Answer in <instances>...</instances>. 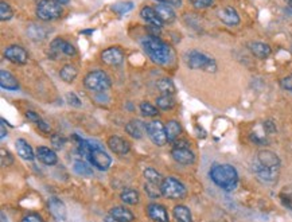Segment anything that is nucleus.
<instances>
[{"mask_svg": "<svg viewBox=\"0 0 292 222\" xmlns=\"http://www.w3.org/2000/svg\"><path fill=\"white\" fill-rule=\"evenodd\" d=\"M253 171L256 174V176L261 182L264 183H275L279 178V170H273V168H267L263 167V166H259V164H253Z\"/></svg>", "mask_w": 292, "mask_h": 222, "instance_id": "obj_15", "label": "nucleus"}, {"mask_svg": "<svg viewBox=\"0 0 292 222\" xmlns=\"http://www.w3.org/2000/svg\"><path fill=\"white\" fill-rule=\"evenodd\" d=\"M156 86H158V89H159L163 94L175 93V86H174V84H172V81L170 78H162V80L156 84Z\"/></svg>", "mask_w": 292, "mask_h": 222, "instance_id": "obj_33", "label": "nucleus"}, {"mask_svg": "<svg viewBox=\"0 0 292 222\" xmlns=\"http://www.w3.org/2000/svg\"><path fill=\"white\" fill-rule=\"evenodd\" d=\"M285 3H287L289 8H292V0H285Z\"/></svg>", "mask_w": 292, "mask_h": 222, "instance_id": "obj_54", "label": "nucleus"}, {"mask_svg": "<svg viewBox=\"0 0 292 222\" xmlns=\"http://www.w3.org/2000/svg\"><path fill=\"white\" fill-rule=\"evenodd\" d=\"M156 105L162 110L172 109L175 106V100L172 97V94H162L160 97L156 98Z\"/></svg>", "mask_w": 292, "mask_h": 222, "instance_id": "obj_29", "label": "nucleus"}, {"mask_svg": "<svg viewBox=\"0 0 292 222\" xmlns=\"http://www.w3.org/2000/svg\"><path fill=\"white\" fill-rule=\"evenodd\" d=\"M172 214H174V218L176 219V222H193V215H191L190 209L185 206V205H178V206L174 207Z\"/></svg>", "mask_w": 292, "mask_h": 222, "instance_id": "obj_27", "label": "nucleus"}, {"mask_svg": "<svg viewBox=\"0 0 292 222\" xmlns=\"http://www.w3.org/2000/svg\"><path fill=\"white\" fill-rule=\"evenodd\" d=\"M76 47L69 43L67 41L62 38H55L50 43V49H49V58L58 59L61 55H67V57H73L76 55Z\"/></svg>", "mask_w": 292, "mask_h": 222, "instance_id": "obj_8", "label": "nucleus"}, {"mask_svg": "<svg viewBox=\"0 0 292 222\" xmlns=\"http://www.w3.org/2000/svg\"><path fill=\"white\" fill-rule=\"evenodd\" d=\"M280 86L284 90H288V92H292V74L284 77L280 81Z\"/></svg>", "mask_w": 292, "mask_h": 222, "instance_id": "obj_43", "label": "nucleus"}, {"mask_svg": "<svg viewBox=\"0 0 292 222\" xmlns=\"http://www.w3.org/2000/svg\"><path fill=\"white\" fill-rule=\"evenodd\" d=\"M111 217L117 222H132L135 219V215L123 206L113 207L111 210Z\"/></svg>", "mask_w": 292, "mask_h": 222, "instance_id": "obj_26", "label": "nucleus"}, {"mask_svg": "<svg viewBox=\"0 0 292 222\" xmlns=\"http://www.w3.org/2000/svg\"><path fill=\"white\" fill-rule=\"evenodd\" d=\"M180 132H182V127H180V124L178 121L176 120L168 121L167 125H166V133H167L168 141L174 143V141L179 137Z\"/></svg>", "mask_w": 292, "mask_h": 222, "instance_id": "obj_28", "label": "nucleus"}, {"mask_svg": "<svg viewBox=\"0 0 292 222\" xmlns=\"http://www.w3.org/2000/svg\"><path fill=\"white\" fill-rule=\"evenodd\" d=\"M66 100H67V102H69V105H71V106H77V108H80V106L82 105L81 100H80V98H78L74 93H67Z\"/></svg>", "mask_w": 292, "mask_h": 222, "instance_id": "obj_42", "label": "nucleus"}, {"mask_svg": "<svg viewBox=\"0 0 292 222\" xmlns=\"http://www.w3.org/2000/svg\"><path fill=\"white\" fill-rule=\"evenodd\" d=\"M264 128H265V131H268V132H275V131H276V128H275V125H273L272 121H265Z\"/></svg>", "mask_w": 292, "mask_h": 222, "instance_id": "obj_50", "label": "nucleus"}, {"mask_svg": "<svg viewBox=\"0 0 292 222\" xmlns=\"http://www.w3.org/2000/svg\"><path fill=\"white\" fill-rule=\"evenodd\" d=\"M156 2H159V3L163 4H168V6H174V7H179L180 4H182V0H156Z\"/></svg>", "mask_w": 292, "mask_h": 222, "instance_id": "obj_48", "label": "nucleus"}, {"mask_svg": "<svg viewBox=\"0 0 292 222\" xmlns=\"http://www.w3.org/2000/svg\"><path fill=\"white\" fill-rule=\"evenodd\" d=\"M49 210L55 218L59 219V221H65L67 217V211L65 203L58 198H51L49 201Z\"/></svg>", "mask_w": 292, "mask_h": 222, "instance_id": "obj_19", "label": "nucleus"}, {"mask_svg": "<svg viewBox=\"0 0 292 222\" xmlns=\"http://www.w3.org/2000/svg\"><path fill=\"white\" fill-rule=\"evenodd\" d=\"M185 62L193 70H203L207 73H214L217 71V62L210 55L201 53V51L191 50L187 51L185 55Z\"/></svg>", "mask_w": 292, "mask_h": 222, "instance_id": "obj_3", "label": "nucleus"}, {"mask_svg": "<svg viewBox=\"0 0 292 222\" xmlns=\"http://www.w3.org/2000/svg\"><path fill=\"white\" fill-rule=\"evenodd\" d=\"M15 147L16 151H18V155H19L22 159L32 160L35 158V154L32 151L31 145L28 144L24 139H18V140L15 141Z\"/></svg>", "mask_w": 292, "mask_h": 222, "instance_id": "obj_24", "label": "nucleus"}, {"mask_svg": "<svg viewBox=\"0 0 292 222\" xmlns=\"http://www.w3.org/2000/svg\"><path fill=\"white\" fill-rule=\"evenodd\" d=\"M27 32L30 38L34 39V41H42V39H45V36H46V31H45L42 27L35 26V24H32L31 27L27 30Z\"/></svg>", "mask_w": 292, "mask_h": 222, "instance_id": "obj_36", "label": "nucleus"}, {"mask_svg": "<svg viewBox=\"0 0 292 222\" xmlns=\"http://www.w3.org/2000/svg\"><path fill=\"white\" fill-rule=\"evenodd\" d=\"M144 178L145 180H147L148 183H152V184H162V182H163V178H162V175H160L159 172L156 171V170H154V168H147L144 171Z\"/></svg>", "mask_w": 292, "mask_h": 222, "instance_id": "obj_34", "label": "nucleus"}, {"mask_svg": "<svg viewBox=\"0 0 292 222\" xmlns=\"http://www.w3.org/2000/svg\"><path fill=\"white\" fill-rule=\"evenodd\" d=\"M51 144L55 150H61V148H63V145L66 144V139L58 133H54V135H51Z\"/></svg>", "mask_w": 292, "mask_h": 222, "instance_id": "obj_40", "label": "nucleus"}, {"mask_svg": "<svg viewBox=\"0 0 292 222\" xmlns=\"http://www.w3.org/2000/svg\"><path fill=\"white\" fill-rule=\"evenodd\" d=\"M141 46L152 62L158 65H166L172 58L171 47L156 35H148L141 39Z\"/></svg>", "mask_w": 292, "mask_h": 222, "instance_id": "obj_1", "label": "nucleus"}, {"mask_svg": "<svg viewBox=\"0 0 292 222\" xmlns=\"http://www.w3.org/2000/svg\"><path fill=\"white\" fill-rule=\"evenodd\" d=\"M121 201L127 205H136L140 201V195L137 193L136 190H133V189H127L121 193L120 195Z\"/></svg>", "mask_w": 292, "mask_h": 222, "instance_id": "obj_30", "label": "nucleus"}, {"mask_svg": "<svg viewBox=\"0 0 292 222\" xmlns=\"http://www.w3.org/2000/svg\"><path fill=\"white\" fill-rule=\"evenodd\" d=\"M0 129H2V135H0V137H2V139H4V137H6V135H7V131H6V128H4V123H2V127H0Z\"/></svg>", "mask_w": 292, "mask_h": 222, "instance_id": "obj_51", "label": "nucleus"}, {"mask_svg": "<svg viewBox=\"0 0 292 222\" xmlns=\"http://www.w3.org/2000/svg\"><path fill=\"white\" fill-rule=\"evenodd\" d=\"M140 112H141V115L145 117H155V116H158L159 110H158V108H155V106L152 105V104L144 101L140 104Z\"/></svg>", "mask_w": 292, "mask_h": 222, "instance_id": "obj_35", "label": "nucleus"}, {"mask_svg": "<svg viewBox=\"0 0 292 222\" xmlns=\"http://www.w3.org/2000/svg\"><path fill=\"white\" fill-rule=\"evenodd\" d=\"M217 16H218V19L221 20L222 23L226 24V26H230V27L240 24V15H238V12L236 11V8L229 7V6H228V7L220 8L218 12H217Z\"/></svg>", "mask_w": 292, "mask_h": 222, "instance_id": "obj_14", "label": "nucleus"}, {"mask_svg": "<svg viewBox=\"0 0 292 222\" xmlns=\"http://www.w3.org/2000/svg\"><path fill=\"white\" fill-rule=\"evenodd\" d=\"M62 6L55 3L54 0H41L36 6V16L41 20L50 22L62 16Z\"/></svg>", "mask_w": 292, "mask_h": 222, "instance_id": "obj_5", "label": "nucleus"}, {"mask_svg": "<svg viewBox=\"0 0 292 222\" xmlns=\"http://www.w3.org/2000/svg\"><path fill=\"white\" fill-rule=\"evenodd\" d=\"M101 61L108 66H119L124 62V51L119 46L108 47L101 53Z\"/></svg>", "mask_w": 292, "mask_h": 222, "instance_id": "obj_12", "label": "nucleus"}, {"mask_svg": "<svg viewBox=\"0 0 292 222\" xmlns=\"http://www.w3.org/2000/svg\"><path fill=\"white\" fill-rule=\"evenodd\" d=\"M39 127V128L42 129L43 132H50V125L47 124L46 121H43V120H41L38 123V124H36Z\"/></svg>", "mask_w": 292, "mask_h": 222, "instance_id": "obj_49", "label": "nucleus"}, {"mask_svg": "<svg viewBox=\"0 0 292 222\" xmlns=\"http://www.w3.org/2000/svg\"><path fill=\"white\" fill-rule=\"evenodd\" d=\"M84 85L88 90L94 93H104L112 85L111 77L105 71L93 70L88 73L84 78Z\"/></svg>", "mask_w": 292, "mask_h": 222, "instance_id": "obj_4", "label": "nucleus"}, {"mask_svg": "<svg viewBox=\"0 0 292 222\" xmlns=\"http://www.w3.org/2000/svg\"><path fill=\"white\" fill-rule=\"evenodd\" d=\"M74 172L77 174V175L81 176H92L93 175V168L88 166L85 162H82V160H77V162H74Z\"/></svg>", "mask_w": 292, "mask_h": 222, "instance_id": "obj_32", "label": "nucleus"}, {"mask_svg": "<svg viewBox=\"0 0 292 222\" xmlns=\"http://www.w3.org/2000/svg\"><path fill=\"white\" fill-rule=\"evenodd\" d=\"M20 222H45L39 214H28L22 218Z\"/></svg>", "mask_w": 292, "mask_h": 222, "instance_id": "obj_46", "label": "nucleus"}, {"mask_svg": "<svg viewBox=\"0 0 292 222\" xmlns=\"http://www.w3.org/2000/svg\"><path fill=\"white\" fill-rule=\"evenodd\" d=\"M94 30H84V31H81V34H85V35H90V34H93Z\"/></svg>", "mask_w": 292, "mask_h": 222, "instance_id": "obj_52", "label": "nucleus"}, {"mask_svg": "<svg viewBox=\"0 0 292 222\" xmlns=\"http://www.w3.org/2000/svg\"><path fill=\"white\" fill-rule=\"evenodd\" d=\"M88 159H89L90 164L94 166L97 170H100V171H106L112 164L111 156L102 148H94L88 156Z\"/></svg>", "mask_w": 292, "mask_h": 222, "instance_id": "obj_10", "label": "nucleus"}, {"mask_svg": "<svg viewBox=\"0 0 292 222\" xmlns=\"http://www.w3.org/2000/svg\"><path fill=\"white\" fill-rule=\"evenodd\" d=\"M156 12H158V15H159L160 20L163 22V23H172L174 20H175V12L172 10L171 6H168V4H158L155 7Z\"/></svg>", "mask_w": 292, "mask_h": 222, "instance_id": "obj_25", "label": "nucleus"}, {"mask_svg": "<svg viewBox=\"0 0 292 222\" xmlns=\"http://www.w3.org/2000/svg\"><path fill=\"white\" fill-rule=\"evenodd\" d=\"M248 49H249L250 53H252L256 58L260 59L268 58L269 55L272 54V49H271V46L264 42H257V41L249 42L248 43Z\"/></svg>", "mask_w": 292, "mask_h": 222, "instance_id": "obj_18", "label": "nucleus"}, {"mask_svg": "<svg viewBox=\"0 0 292 222\" xmlns=\"http://www.w3.org/2000/svg\"><path fill=\"white\" fill-rule=\"evenodd\" d=\"M195 8H209L211 4L214 3V0H189Z\"/></svg>", "mask_w": 292, "mask_h": 222, "instance_id": "obj_41", "label": "nucleus"}, {"mask_svg": "<svg viewBox=\"0 0 292 222\" xmlns=\"http://www.w3.org/2000/svg\"><path fill=\"white\" fill-rule=\"evenodd\" d=\"M133 8L132 2H127V3H116L112 6V11H115L117 15H124L125 12L131 11Z\"/></svg>", "mask_w": 292, "mask_h": 222, "instance_id": "obj_37", "label": "nucleus"}, {"mask_svg": "<svg viewBox=\"0 0 292 222\" xmlns=\"http://www.w3.org/2000/svg\"><path fill=\"white\" fill-rule=\"evenodd\" d=\"M35 156L38 158L39 162H42L46 166H54L58 162V156L55 155V152L53 150L47 147H38L36 148Z\"/></svg>", "mask_w": 292, "mask_h": 222, "instance_id": "obj_20", "label": "nucleus"}, {"mask_svg": "<svg viewBox=\"0 0 292 222\" xmlns=\"http://www.w3.org/2000/svg\"><path fill=\"white\" fill-rule=\"evenodd\" d=\"M160 189H162V194L166 198L170 199H182L187 194L185 184L178 179H175V178H172V176L164 178L162 184H160Z\"/></svg>", "mask_w": 292, "mask_h": 222, "instance_id": "obj_6", "label": "nucleus"}, {"mask_svg": "<svg viewBox=\"0 0 292 222\" xmlns=\"http://www.w3.org/2000/svg\"><path fill=\"white\" fill-rule=\"evenodd\" d=\"M209 176L213 183L225 191L236 190L238 184V172L230 164H213Z\"/></svg>", "mask_w": 292, "mask_h": 222, "instance_id": "obj_2", "label": "nucleus"}, {"mask_svg": "<svg viewBox=\"0 0 292 222\" xmlns=\"http://www.w3.org/2000/svg\"><path fill=\"white\" fill-rule=\"evenodd\" d=\"M144 190L147 193V195L150 198H159L162 194V189H160L159 184H152V183H145Z\"/></svg>", "mask_w": 292, "mask_h": 222, "instance_id": "obj_39", "label": "nucleus"}, {"mask_svg": "<svg viewBox=\"0 0 292 222\" xmlns=\"http://www.w3.org/2000/svg\"><path fill=\"white\" fill-rule=\"evenodd\" d=\"M140 16L147 22V23H150L151 26H154V27L158 28L163 27V22L160 20L159 15H158V12H156L155 8L145 6V7H143L140 10Z\"/></svg>", "mask_w": 292, "mask_h": 222, "instance_id": "obj_21", "label": "nucleus"}, {"mask_svg": "<svg viewBox=\"0 0 292 222\" xmlns=\"http://www.w3.org/2000/svg\"><path fill=\"white\" fill-rule=\"evenodd\" d=\"M2 222H4V219H3V221H2Z\"/></svg>", "mask_w": 292, "mask_h": 222, "instance_id": "obj_55", "label": "nucleus"}, {"mask_svg": "<svg viewBox=\"0 0 292 222\" xmlns=\"http://www.w3.org/2000/svg\"><path fill=\"white\" fill-rule=\"evenodd\" d=\"M26 117H27L28 120H31L32 123H35V124H38L39 121L42 120V119H41V116H39V115H36L35 112H32V110H27V112H26Z\"/></svg>", "mask_w": 292, "mask_h": 222, "instance_id": "obj_47", "label": "nucleus"}, {"mask_svg": "<svg viewBox=\"0 0 292 222\" xmlns=\"http://www.w3.org/2000/svg\"><path fill=\"white\" fill-rule=\"evenodd\" d=\"M0 86L6 90H19L18 80L7 70H0Z\"/></svg>", "mask_w": 292, "mask_h": 222, "instance_id": "obj_23", "label": "nucleus"}, {"mask_svg": "<svg viewBox=\"0 0 292 222\" xmlns=\"http://www.w3.org/2000/svg\"><path fill=\"white\" fill-rule=\"evenodd\" d=\"M280 199L283 205L292 211V193L291 194H281Z\"/></svg>", "mask_w": 292, "mask_h": 222, "instance_id": "obj_45", "label": "nucleus"}, {"mask_svg": "<svg viewBox=\"0 0 292 222\" xmlns=\"http://www.w3.org/2000/svg\"><path fill=\"white\" fill-rule=\"evenodd\" d=\"M125 131L133 139H141L144 132H147V124H144L141 120H131L125 125Z\"/></svg>", "mask_w": 292, "mask_h": 222, "instance_id": "obj_22", "label": "nucleus"}, {"mask_svg": "<svg viewBox=\"0 0 292 222\" xmlns=\"http://www.w3.org/2000/svg\"><path fill=\"white\" fill-rule=\"evenodd\" d=\"M14 15V12H12V8L10 7V4L6 3V2H2L0 3V19L3 20V22H7L10 20Z\"/></svg>", "mask_w": 292, "mask_h": 222, "instance_id": "obj_38", "label": "nucleus"}, {"mask_svg": "<svg viewBox=\"0 0 292 222\" xmlns=\"http://www.w3.org/2000/svg\"><path fill=\"white\" fill-rule=\"evenodd\" d=\"M55 3H58V4H61V6H62V4H67L69 3V0H54Z\"/></svg>", "mask_w": 292, "mask_h": 222, "instance_id": "obj_53", "label": "nucleus"}, {"mask_svg": "<svg viewBox=\"0 0 292 222\" xmlns=\"http://www.w3.org/2000/svg\"><path fill=\"white\" fill-rule=\"evenodd\" d=\"M4 57L10 61V62L15 63V65H24L28 62V53L24 50L23 47L19 45H12L8 46L4 50Z\"/></svg>", "mask_w": 292, "mask_h": 222, "instance_id": "obj_11", "label": "nucleus"}, {"mask_svg": "<svg viewBox=\"0 0 292 222\" xmlns=\"http://www.w3.org/2000/svg\"><path fill=\"white\" fill-rule=\"evenodd\" d=\"M172 159L176 163L183 164V166H190L195 162L194 152L189 147V143L186 140H175L174 141V148L171 151Z\"/></svg>", "mask_w": 292, "mask_h": 222, "instance_id": "obj_7", "label": "nucleus"}, {"mask_svg": "<svg viewBox=\"0 0 292 222\" xmlns=\"http://www.w3.org/2000/svg\"><path fill=\"white\" fill-rule=\"evenodd\" d=\"M14 162L11 154L6 150H2V166H10Z\"/></svg>", "mask_w": 292, "mask_h": 222, "instance_id": "obj_44", "label": "nucleus"}, {"mask_svg": "<svg viewBox=\"0 0 292 222\" xmlns=\"http://www.w3.org/2000/svg\"><path fill=\"white\" fill-rule=\"evenodd\" d=\"M254 163L259 164V166H263V167L280 170V159H279V156H277L275 152L268 151V150L259 152Z\"/></svg>", "mask_w": 292, "mask_h": 222, "instance_id": "obj_13", "label": "nucleus"}, {"mask_svg": "<svg viewBox=\"0 0 292 222\" xmlns=\"http://www.w3.org/2000/svg\"><path fill=\"white\" fill-rule=\"evenodd\" d=\"M147 135L151 139L152 143L159 147H163L168 141L167 133H166V127L163 123L159 120H154L147 124Z\"/></svg>", "mask_w": 292, "mask_h": 222, "instance_id": "obj_9", "label": "nucleus"}, {"mask_svg": "<svg viewBox=\"0 0 292 222\" xmlns=\"http://www.w3.org/2000/svg\"><path fill=\"white\" fill-rule=\"evenodd\" d=\"M77 69L73 66V65H65V66L61 69V71H59V77H61V80H63L65 82H73L74 80H76V77H77Z\"/></svg>", "mask_w": 292, "mask_h": 222, "instance_id": "obj_31", "label": "nucleus"}, {"mask_svg": "<svg viewBox=\"0 0 292 222\" xmlns=\"http://www.w3.org/2000/svg\"><path fill=\"white\" fill-rule=\"evenodd\" d=\"M106 144L111 148V151L117 154V155H127L129 150H131V145H129L128 141L119 136H111Z\"/></svg>", "mask_w": 292, "mask_h": 222, "instance_id": "obj_17", "label": "nucleus"}, {"mask_svg": "<svg viewBox=\"0 0 292 222\" xmlns=\"http://www.w3.org/2000/svg\"><path fill=\"white\" fill-rule=\"evenodd\" d=\"M148 217L155 222H170L166 207L160 203H150L147 206Z\"/></svg>", "mask_w": 292, "mask_h": 222, "instance_id": "obj_16", "label": "nucleus"}]
</instances>
